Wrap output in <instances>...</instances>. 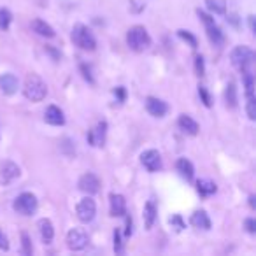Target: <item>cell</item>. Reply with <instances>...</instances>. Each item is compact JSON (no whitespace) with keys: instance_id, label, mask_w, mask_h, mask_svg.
Returning <instances> with one entry per match:
<instances>
[{"instance_id":"cell-1","label":"cell","mask_w":256,"mask_h":256,"mask_svg":"<svg viewBox=\"0 0 256 256\" xmlns=\"http://www.w3.org/2000/svg\"><path fill=\"white\" fill-rule=\"evenodd\" d=\"M23 93L30 102H40L46 98L48 95V84L44 82L42 78L37 74H30L25 79V86H23Z\"/></svg>"},{"instance_id":"cell-2","label":"cell","mask_w":256,"mask_h":256,"mask_svg":"<svg viewBox=\"0 0 256 256\" xmlns=\"http://www.w3.org/2000/svg\"><path fill=\"white\" fill-rule=\"evenodd\" d=\"M126 44H128V48L132 51H136V53H142V51H146L148 48L151 46V37L144 26L136 25L128 30Z\"/></svg>"},{"instance_id":"cell-3","label":"cell","mask_w":256,"mask_h":256,"mask_svg":"<svg viewBox=\"0 0 256 256\" xmlns=\"http://www.w3.org/2000/svg\"><path fill=\"white\" fill-rule=\"evenodd\" d=\"M72 40L78 48H81L82 51H93L96 48V39L90 28L82 23H78L72 28Z\"/></svg>"},{"instance_id":"cell-4","label":"cell","mask_w":256,"mask_h":256,"mask_svg":"<svg viewBox=\"0 0 256 256\" xmlns=\"http://www.w3.org/2000/svg\"><path fill=\"white\" fill-rule=\"evenodd\" d=\"M196 14H198V18L202 20V23L206 25V32H207V37H209L210 42H212L214 46H221V44L224 42V36H223V32H221L220 26L216 25L212 16L200 11V9L196 11Z\"/></svg>"},{"instance_id":"cell-5","label":"cell","mask_w":256,"mask_h":256,"mask_svg":"<svg viewBox=\"0 0 256 256\" xmlns=\"http://www.w3.org/2000/svg\"><path fill=\"white\" fill-rule=\"evenodd\" d=\"M14 210L18 214H23V216H32L34 212L37 210V198L34 193H22V195L16 196L14 204H12Z\"/></svg>"},{"instance_id":"cell-6","label":"cell","mask_w":256,"mask_h":256,"mask_svg":"<svg viewBox=\"0 0 256 256\" xmlns=\"http://www.w3.org/2000/svg\"><path fill=\"white\" fill-rule=\"evenodd\" d=\"M230 58H232V64L242 70V68H249L252 65V60H254V51L248 46H237L234 51H232Z\"/></svg>"},{"instance_id":"cell-7","label":"cell","mask_w":256,"mask_h":256,"mask_svg":"<svg viewBox=\"0 0 256 256\" xmlns=\"http://www.w3.org/2000/svg\"><path fill=\"white\" fill-rule=\"evenodd\" d=\"M76 210H78L79 221H82V223H90V221L95 220V214H96L95 200H93L92 196H84V198L79 200Z\"/></svg>"},{"instance_id":"cell-8","label":"cell","mask_w":256,"mask_h":256,"mask_svg":"<svg viewBox=\"0 0 256 256\" xmlns=\"http://www.w3.org/2000/svg\"><path fill=\"white\" fill-rule=\"evenodd\" d=\"M67 246L72 251H81L88 246V234L84 228H72L67 234Z\"/></svg>"},{"instance_id":"cell-9","label":"cell","mask_w":256,"mask_h":256,"mask_svg":"<svg viewBox=\"0 0 256 256\" xmlns=\"http://www.w3.org/2000/svg\"><path fill=\"white\" fill-rule=\"evenodd\" d=\"M20 174H22V170H20V167L14 162H4V164L0 165V184L9 186L20 178Z\"/></svg>"},{"instance_id":"cell-10","label":"cell","mask_w":256,"mask_h":256,"mask_svg":"<svg viewBox=\"0 0 256 256\" xmlns=\"http://www.w3.org/2000/svg\"><path fill=\"white\" fill-rule=\"evenodd\" d=\"M78 186L82 193H86V195H95V193H98V190H100V179L96 178L93 172H86V174H82L81 178H79Z\"/></svg>"},{"instance_id":"cell-11","label":"cell","mask_w":256,"mask_h":256,"mask_svg":"<svg viewBox=\"0 0 256 256\" xmlns=\"http://www.w3.org/2000/svg\"><path fill=\"white\" fill-rule=\"evenodd\" d=\"M106 136H107V123L106 121H100L93 130H90L88 134V142L93 148H102L106 144Z\"/></svg>"},{"instance_id":"cell-12","label":"cell","mask_w":256,"mask_h":256,"mask_svg":"<svg viewBox=\"0 0 256 256\" xmlns=\"http://www.w3.org/2000/svg\"><path fill=\"white\" fill-rule=\"evenodd\" d=\"M140 162L150 172H156L162 168V156L156 150H148L140 154Z\"/></svg>"},{"instance_id":"cell-13","label":"cell","mask_w":256,"mask_h":256,"mask_svg":"<svg viewBox=\"0 0 256 256\" xmlns=\"http://www.w3.org/2000/svg\"><path fill=\"white\" fill-rule=\"evenodd\" d=\"M109 206H110V216L121 218L126 214V200L120 193H110L109 196Z\"/></svg>"},{"instance_id":"cell-14","label":"cell","mask_w":256,"mask_h":256,"mask_svg":"<svg viewBox=\"0 0 256 256\" xmlns=\"http://www.w3.org/2000/svg\"><path fill=\"white\" fill-rule=\"evenodd\" d=\"M146 109H148V112H150L151 116L162 118V116H165V114H167L168 106H167V102L156 98V96H148V98H146Z\"/></svg>"},{"instance_id":"cell-15","label":"cell","mask_w":256,"mask_h":256,"mask_svg":"<svg viewBox=\"0 0 256 256\" xmlns=\"http://www.w3.org/2000/svg\"><path fill=\"white\" fill-rule=\"evenodd\" d=\"M44 121L53 126H62L65 123V116H64V110L60 109L58 106H50L44 112Z\"/></svg>"},{"instance_id":"cell-16","label":"cell","mask_w":256,"mask_h":256,"mask_svg":"<svg viewBox=\"0 0 256 256\" xmlns=\"http://www.w3.org/2000/svg\"><path fill=\"white\" fill-rule=\"evenodd\" d=\"M18 78H16L14 74H4L0 76V90L4 92V95H14L16 92H18Z\"/></svg>"},{"instance_id":"cell-17","label":"cell","mask_w":256,"mask_h":256,"mask_svg":"<svg viewBox=\"0 0 256 256\" xmlns=\"http://www.w3.org/2000/svg\"><path fill=\"white\" fill-rule=\"evenodd\" d=\"M178 126L181 128L184 134H188V136H196V134H198V130H200L198 123H196L192 116H188V114H181V116H179Z\"/></svg>"},{"instance_id":"cell-18","label":"cell","mask_w":256,"mask_h":256,"mask_svg":"<svg viewBox=\"0 0 256 256\" xmlns=\"http://www.w3.org/2000/svg\"><path fill=\"white\" fill-rule=\"evenodd\" d=\"M37 226H39V234H40L42 242H44V244H50V242L53 240V237H54L53 223H51L50 220H46V218H42V220H39Z\"/></svg>"},{"instance_id":"cell-19","label":"cell","mask_w":256,"mask_h":256,"mask_svg":"<svg viewBox=\"0 0 256 256\" xmlns=\"http://www.w3.org/2000/svg\"><path fill=\"white\" fill-rule=\"evenodd\" d=\"M30 26H32V30L36 34H39V36H42V37H48V39H53L56 34H54V30H53V26L51 25H48L46 22H42V20H32V23H30Z\"/></svg>"},{"instance_id":"cell-20","label":"cell","mask_w":256,"mask_h":256,"mask_svg":"<svg viewBox=\"0 0 256 256\" xmlns=\"http://www.w3.org/2000/svg\"><path fill=\"white\" fill-rule=\"evenodd\" d=\"M156 204H154V200H148L146 206H144V224H146V228L150 230V228H153L154 221H156Z\"/></svg>"},{"instance_id":"cell-21","label":"cell","mask_w":256,"mask_h":256,"mask_svg":"<svg viewBox=\"0 0 256 256\" xmlns=\"http://www.w3.org/2000/svg\"><path fill=\"white\" fill-rule=\"evenodd\" d=\"M176 167H178V172L182 176V178L188 179V181H193V176H195V167H193L192 162L186 160V158H179L178 164H176Z\"/></svg>"},{"instance_id":"cell-22","label":"cell","mask_w":256,"mask_h":256,"mask_svg":"<svg viewBox=\"0 0 256 256\" xmlns=\"http://www.w3.org/2000/svg\"><path fill=\"white\" fill-rule=\"evenodd\" d=\"M190 223H192L195 228H202V230H209L210 228V220H209V216H207L206 210H196V212H193Z\"/></svg>"},{"instance_id":"cell-23","label":"cell","mask_w":256,"mask_h":256,"mask_svg":"<svg viewBox=\"0 0 256 256\" xmlns=\"http://www.w3.org/2000/svg\"><path fill=\"white\" fill-rule=\"evenodd\" d=\"M196 190H198L200 195L204 196H209L212 195V193H216V184H214L212 181H207V179H200V181H196Z\"/></svg>"},{"instance_id":"cell-24","label":"cell","mask_w":256,"mask_h":256,"mask_svg":"<svg viewBox=\"0 0 256 256\" xmlns=\"http://www.w3.org/2000/svg\"><path fill=\"white\" fill-rule=\"evenodd\" d=\"M224 100H226L228 107H237V88H235V82H228L226 90H224Z\"/></svg>"},{"instance_id":"cell-25","label":"cell","mask_w":256,"mask_h":256,"mask_svg":"<svg viewBox=\"0 0 256 256\" xmlns=\"http://www.w3.org/2000/svg\"><path fill=\"white\" fill-rule=\"evenodd\" d=\"M209 11H212L214 14H224L226 12V4L224 0H206Z\"/></svg>"},{"instance_id":"cell-26","label":"cell","mask_w":256,"mask_h":256,"mask_svg":"<svg viewBox=\"0 0 256 256\" xmlns=\"http://www.w3.org/2000/svg\"><path fill=\"white\" fill-rule=\"evenodd\" d=\"M11 22H12L11 11L6 8H0V30H8L11 26Z\"/></svg>"},{"instance_id":"cell-27","label":"cell","mask_w":256,"mask_h":256,"mask_svg":"<svg viewBox=\"0 0 256 256\" xmlns=\"http://www.w3.org/2000/svg\"><path fill=\"white\" fill-rule=\"evenodd\" d=\"M22 251H23V254H26V256H30L34 252L32 240H30V237H28L26 232H23L22 234Z\"/></svg>"},{"instance_id":"cell-28","label":"cell","mask_w":256,"mask_h":256,"mask_svg":"<svg viewBox=\"0 0 256 256\" xmlns=\"http://www.w3.org/2000/svg\"><path fill=\"white\" fill-rule=\"evenodd\" d=\"M178 36H179V39L186 40V42H188L190 46L193 48V50L196 48V37L193 36V34H190L188 30H178Z\"/></svg>"},{"instance_id":"cell-29","label":"cell","mask_w":256,"mask_h":256,"mask_svg":"<svg viewBox=\"0 0 256 256\" xmlns=\"http://www.w3.org/2000/svg\"><path fill=\"white\" fill-rule=\"evenodd\" d=\"M198 95H200V98H202L204 106H206V107L212 106V98H210V93L207 92L206 86H198Z\"/></svg>"},{"instance_id":"cell-30","label":"cell","mask_w":256,"mask_h":256,"mask_svg":"<svg viewBox=\"0 0 256 256\" xmlns=\"http://www.w3.org/2000/svg\"><path fill=\"white\" fill-rule=\"evenodd\" d=\"M114 251L118 254H123L124 248H123V240H121V232L120 230H114Z\"/></svg>"},{"instance_id":"cell-31","label":"cell","mask_w":256,"mask_h":256,"mask_svg":"<svg viewBox=\"0 0 256 256\" xmlns=\"http://www.w3.org/2000/svg\"><path fill=\"white\" fill-rule=\"evenodd\" d=\"M170 224H172V228H176L178 232H181V230H184V228H186L184 221H182V218L179 216V214H174V216L170 218Z\"/></svg>"},{"instance_id":"cell-32","label":"cell","mask_w":256,"mask_h":256,"mask_svg":"<svg viewBox=\"0 0 256 256\" xmlns=\"http://www.w3.org/2000/svg\"><path fill=\"white\" fill-rule=\"evenodd\" d=\"M195 72H196V76H200V78H202V76L206 74V65H204V56H200V54H196V56H195Z\"/></svg>"},{"instance_id":"cell-33","label":"cell","mask_w":256,"mask_h":256,"mask_svg":"<svg viewBox=\"0 0 256 256\" xmlns=\"http://www.w3.org/2000/svg\"><path fill=\"white\" fill-rule=\"evenodd\" d=\"M62 151H64L67 156L74 154V144H72L70 139H64V142H62Z\"/></svg>"},{"instance_id":"cell-34","label":"cell","mask_w":256,"mask_h":256,"mask_svg":"<svg viewBox=\"0 0 256 256\" xmlns=\"http://www.w3.org/2000/svg\"><path fill=\"white\" fill-rule=\"evenodd\" d=\"M81 72H82V78H84L88 82L95 81V79H93V76H92V70H90V67L86 64H81Z\"/></svg>"},{"instance_id":"cell-35","label":"cell","mask_w":256,"mask_h":256,"mask_svg":"<svg viewBox=\"0 0 256 256\" xmlns=\"http://www.w3.org/2000/svg\"><path fill=\"white\" fill-rule=\"evenodd\" d=\"M244 226H246V230H248L249 234H254V232H256V221H254V218H248V220L244 221Z\"/></svg>"},{"instance_id":"cell-36","label":"cell","mask_w":256,"mask_h":256,"mask_svg":"<svg viewBox=\"0 0 256 256\" xmlns=\"http://www.w3.org/2000/svg\"><path fill=\"white\" fill-rule=\"evenodd\" d=\"M0 249H4V251H8V249H9L8 237H6L4 232H2V230H0Z\"/></svg>"},{"instance_id":"cell-37","label":"cell","mask_w":256,"mask_h":256,"mask_svg":"<svg viewBox=\"0 0 256 256\" xmlns=\"http://www.w3.org/2000/svg\"><path fill=\"white\" fill-rule=\"evenodd\" d=\"M124 235H132V218L126 216V230H124Z\"/></svg>"},{"instance_id":"cell-38","label":"cell","mask_w":256,"mask_h":256,"mask_svg":"<svg viewBox=\"0 0 256 256\" xmlns=\"http://www.w3.org/2000/svg\"><path fill=\"white\" fill-rule=\"evenodd\" d=\"M114 93H116L118 98L123 102V100H124V88H121V86H120V88H116V92H114Z\"/></svg>"},{"instance_id":"cell-39","label":"cell","mask_w":256,"mask_h":256,"mask_svg":"<svg viewBox=\"0 0 256 256\" xmlns=\"http://www.w3.org/2000/svg\"><path fill=\"white\" fill-rule=\"evenodd\" d=\"M248 22H249V30H251V32H254V16H249L248 18Z\"/></svg>"},{"instance_id":"cell-40","label":"cell","mask_w":256,"mask_h":256,"mask_svg":"<svg viewBox=\"0 0 256 256\" xmlns=\"http://www.w3.org/2000/svg\"><path fill=\"white\" fill-rule=\"evenodd\" d=\"M254 200H256V198H254V195L249 196V206H251V209H254V207H256V206H254Z\"/></svg>"}]
</instances>
